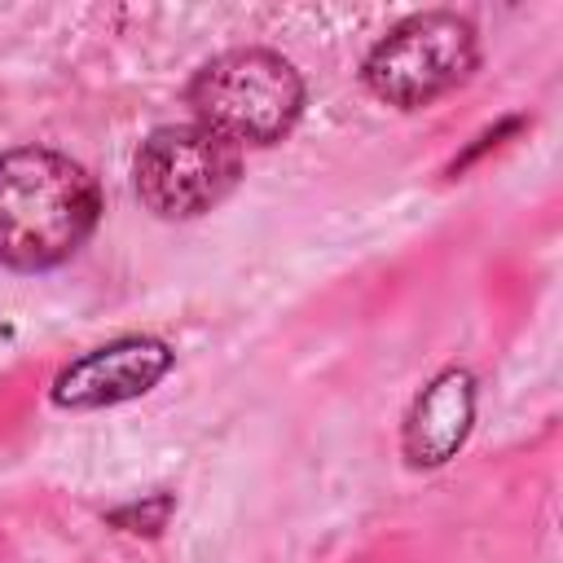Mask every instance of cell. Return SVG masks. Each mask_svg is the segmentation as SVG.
<instances>
[{"mask_svg":"<svg viewBox=\"0 0 563 563\" xmlns=\"http://www.w3.org/2000/svg\"><path fill=\"white\" fill-rule=\"evenodd\" d=\"M97 211V185L75 158L35 145L0 154V264L35 273L70 260Z\"/></svg>","mask_w":563,"mask_h":563,"instance_id":"6da1fadb","label":"cell"},{"mask_svg":"<svg viewBox=\"0 0 563 563\" xmlns=\"http://www.w3.org/2000/svg\"><path fill=\"white\" fill-rule=\"evenodd\" d=\"M189 106L198 123L229 145H273L295 128L303 84L286 57L268 48H233L194 75Z\"/></svg>","mask_w":563,"mask_h":563,"instance_id":"7a4b0ae2","label":"cell"},{"mask_svg":"<svg viewBox=\"0 0 563 563\" xmlns=\"http://www.w3.org/2000/svg\"><path fill=\"white\" fill-rule=\"evenodd\" d=\"M475 66V31L457 13H413L365 57V84L378 101L418 110L457 88Z\"/></svg>","mask_w":563,"mask_h":563,"instance_id":"3957f363","label":"cell"},{"mask_svg":"<svg viewBox=\"0 0 563 563\" xmlns=\"http://www.w3.org/2000/svg\"><path fill=\"white\" fill-rule=\"evenodd\" d=\"M242 154L202 123H172L150 132L136 154V194L163 220H189L224 202L238 185Z\"/></svg>","mask_w":563,"mask_h":563,"instance_id":"277c9868","label":"cell"},{"mask_svg":"<svg viewBox=\"0 0 563 563\" xmlns=\"http://www.w3.org/2000/svg\"><path fill=\"white\" fill-rule=\"evenodd\" d=\"M172 369V347L150 334L114 339L70 361L53 383V405L62 409H101L132 396H145Z\"/></svg>","mask_w":563,"mask_h":563,"instance_id":"5b68a950","label":"cell"},{"mask_svg":"<svg viewBox=\"0 0 563 563\" xmlns=\"http://www.w3.org/2000/svg\"><path fill=\"white\" fill-rule=\"evenodd\" d=\"M471 409H475V387L466 369H449L440 374L413 405L409 427H405V449L413 462H444L453 457V449L466 440L471 427Z\"/></svg>","mask_w":563,"mask_h":563,"instance_id":"8992f818","label":"cell"}]
</instances>
